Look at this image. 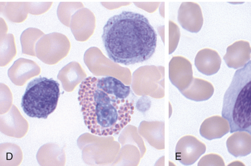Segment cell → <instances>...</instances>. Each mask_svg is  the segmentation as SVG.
Listing matches in <instances>:
<instances>
[{"instance_id": "cell-1", "label": "cell", "mask_w": 251, "mask_h": 166, "mask_svg": "<svg viewBox=\"0 0 251 166\" xmlns=\"http://www.w3.org/2000/svg\"><path fill=\"white\" fill-rule=\"evenodd\" d=\"M129 86L112 77L89 76L81 83L78 100L85 125L99 136L118 134L131 119Z\"/></svg>"}, {"instance_id": "cell-2", "label": "cell", "mask_w": 251, "mask_h": 166, "mask_svg": "<svg viewBox=\"0 0 251 166\" xmlns=\"http://www.w3.org/2000/svg\"><path fill=\"white\" fill-rule=\"evenodd\" d=\"M101 38L109 59L126 66L149 59L157 43V34L148 19L129 11L110 17L103 27Z\"/></svg>"}, {"instance_id": "cell-3", "label": "cell", "mask_w": 251, "mask_h": 166, "mask_svg": "<svg viewBox=\"0 0 251 166\" xmlns=\"http://www.w3.org/2000/svg\"><path fill=\"white\" fill-rule=\"evenodd\" d=\"M222 116L229 122L230 133L251 134V60L235 72L224 95Z\"/></svg>"}, {"instance_id": "cell-4", "label": "cell", "mask_w": 251, "mask_h": 166, "mask_svg": "<svg viewBox=\"0 0 251 166\" xmlns=\"http://www.w3.org/2000/svg\"><path fill=\"white\" fill-rule=\"evenodd\" d=\"M60 85L52 78L39 76L30 81L22 96L21 106L30 118L46 119L56 108Z\"/></svg>"}, {"instance_id": "cell-5", "label": "cell", "mask_w": 251, "mask_h": 166, "mask_svg": "<svg viewBox=\"0 0 251 166\" xmlns=\"http://www.w3.org/2000/svg\"><path fill=\"white\" fill-rule=\"evenodd\" d=\"M205 144L196 137L185 135L177 142L175 148L176 160L184 166L194 164L205 153Z\"/></svg>"}, {"instance_id": "cell-6", "label": "cell", "mask_w": 251, "mask_h": 166, "mask_svg": "<svg viewBox=\"0 0 251 166\" xmlns=\"http://www.w3.org/2000/svg\"><path fill=\"white\" fill-rule=\"evenodd\" d=\"M169 77L180 92L183 91L190 86L194 78L191 63L181 56L173 57L169 64Z\"/></svg>"}, {"instance_id": "cell-7", "label": "cell", "mask_w": 251, "mask_h": 166, "mask_svg": "<svg viewBox=\"0 0 251 166\" xmlns=\"http://www.w3.org/2000/svg\"><path fill=\"white\" fill-rule=\"evenodd\" d=\"M177 20L185 30L191 33H198L203 23L200 5L193 2H183L178 11Z\"/></svg>"}, {"instance_id": "cell-8", "label": "cell", "mask_w": 251, "mask_h": 166, "mask_svg": "<svg viewBox=\"0 0 251 166\" xmlns=\"http://www.w3.org/2000/svg\"><path fill=\"white\" fill-rule=\"evenodd\" d=\"M251 57L250 43L246 41L239 40L227 47L223 58L229 68L237 69L244 67L250 61Z\"/></svg>"}, {"instance_id": "cell-9", "label": "cell", "mask_w": 251, "mask_h": 166, "mask_svg": "<svg viewBox=\"0 0 251 166\" xmlns=\"http://www.w3.org/2000/svg\"><path fill=\"white\" fill-rule=\"evenodd\" d=\"M221 62L218 53L209 48L199 50L195 58V65L197 70L206 75L217 73L220 68Z\"/></svg>"}, {"instance_id": "cell-10", "label": "cell", "mask_w": 251, "mask_h": 166, "mask_svg": "<svg viewBox=\"0 0 251 166\" xmlns=\"http://www.w3.org/2000/svg\"><path fill=\"white\" fill-rule=\"evenodd\" d=\"M228 120L220 116H213L206 119L200 128V135L205 139L211 140L221 138L230 131Z\"/></svg>"}, {"instance_id": "cell-11", "label": "cell", "mask_w": 251, "mask_h": 166, "mask_svg": "<svg viewBox=\"0 0 251 166\" xmlns=\"http://www.w3.org/2000/svg\"><path fill=\"white\" fill-rule=\"evenodd\" d=\"M138 132L153 147L157 149H164V122L142 121Z\"/></svg>"}, {"instance_id": "cell-12", "label": "cell", "mask_w": 251, "mask_h": 166, "mask_svg": "<svg viewBox=\"0 0 251 166\" xmlns=\"http://www.w3.org/2000/svg\"><path fill=\"white\" fill-rule=\"evenodd\" d=\"M86 75L78 63L72 62L59 71L57 78L61 81L62 87L65 91L72 92L85 79Z\"/></svg>"}, {"instance_id": "cell-13", "label": "cell", "mask_w": 251, "mask_h": 166, "mask_svg": "<svg viewBox=\"0 0 251 166\" xmlns=\"http://www.w3.org/2000/svg\"><path fill=\"white\" fill-rule=\"evenodd\" d=\"M228 152L234 157H244L251 153V134L245 131L234 132L227 139Z\"/></svg>"}, {"instance_id": "cell-14", "label": "cell", "mask_w": 251, "mask_h": 166, "mask_svg": "<svg viewBox=\"0 0 251 166\" xmlns=\"http://www.w3.org/2000/svg\"><path fill=\"white\" fill-rule=\"evenodd\" d=\"M214 89L209 82L194 77L190 86L180 92L186 98L195 101L208 100L213 95Z\"/></svg>"}, {"instance_id": "cell-15", "label": "cell", "mask_w": 251, "mask_h": 166, "mask_svg": "<svg viewBox=\"0 0 251 166\" xmlns=\"http://www.w3.org/2000/svg\"><path fill=\"white\" fill-rule=\"evenodd\" d=\"M198 166H225L224 160L218 154L210 153L203 156L199 162Z\"/></svg>"}]
</instances>
